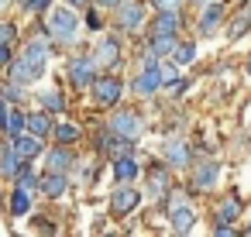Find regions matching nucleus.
Returning a JSON list of instances; mask_svg holds the SVG:
<instances>
[{
  "mask_svg": "<svg viewBox=\"0 0 251 237\" xmlns=\"http://www.w3.org/2000/svg\"><path fill=\"white\" fill-rule=\"evenodd\" d=\"M45 62H49V45H45V42H28L25 55L14 59L7 69H11V79H14V83L28 86V83H35V79L45 72Z\"/></svg>",
  "mask_w": 251,
  "mask_h": 237,
  "instance_id": "1",
  "label": "nucleus"
},
{
  "mask_svg": "<svg viewBox=\"0 0 251 237\" xmlns=\"http://www.w3.org/2000/svg\"><path fill=\"white\" fill-rule=\"evenodd\" d=\"M49 38L62 42V45H73L79 38V21L73 11L59 7V11H49Z\"/></svg>",
  "mask_w": 251,
  "mask_h": 237,
  "instance_id": "2",
  "label": "nucleus"
},
{
  "mask_svg": "<svg viewBox=\"0 0 251 237\" xmlns=\"http://www.w3.org/2000/svg\"><path fill=\"white\" fill-rule=\"evenodd\" d=\"M97 55H79V59H73L69 62V83L76 86V90H83V86H93L97 83Z\"/></svg>",
  "mask_w": 251,
  "mask_h": 237,
  "instance_id": "3",
  "label": "nucleus"
},
{
  "mask_svg": "<svg viewBox=\"0 0 251 237\" xmlns=\"http://www.w3.org/2000/svg\"><path fill=\"white\" fill-rule=\"evenodd\" d=\"M162 86H165V76H162V62H158V66H145V72L131 79V90H134L138 96H155V93H158Z\"/></svg>",
  "mask_w": 251,
  "mask_h": 237,
  "instance_id": "4",
  "label": "nucleus"
},
{
  "mask_svg": "<svg viewBox=\"0 0 251 237\" xmlns=\"http://www.w3.org/2000/svg\"><path fill=\"white\" fill-rule=\"evenodd\" d=\"M90 90H93V100H97L100 107H114V103L121 100V93H124V83H121L117 76H97V83H93Z\"/></svg>",
  "mask_w": 251,
  "mask_h": 237,
  "instance_id": "5",
  "label": "nucleus"
},
{
  "mask_svg": "<svg viewBox=\"0 0 251 237\" xmlns=\"http://www.w3.org/2000/svg\"><path fill=\"white\" fill-rule=\"evenodd\" d=\"M138 203H141V192H138L131 182H121V186L110 192V210H114L117 216H127L131 210H138Z\"/></svg>",
  "mask_w": 251,
  "mask_h": 237,
  "instance_id": "6",
  "label": "nucleus"
},
{
  "mask_svg": "<svg viewBox=\"0 0 251 237\" xmlns=\"http://www.w3.org/2000/svg\"><path fill=\"white\" fill-rule=\"evenodd\" d=\"M141 117L134 114V110H117L114 117H110V131H117V134H124V138H134L138 141V134H141Z\"/></svg>",
  "mask_w": 251,
  "mask_h": 237,
  "instance_id": "7",
  "label": "nucleus"
},
{
  "mask_svg": "<svg viewBox=\"0 0 251 237\" xmlns=\"http://www.w3.org/2000/svg\"><path fill=\"white\" fill-rule=\"evenodd\" d=\"M7 141H11V144L18 148V155H21L25 162H31V158H35V155L42 151V138H38V134H31V131H21V134H11Z\"/></svg>",
  "mask_w": 251,
  "mask_h": 237,
  "instance_id": "8",
  "label": "nucleus"
},
{
  "mask_svg": "<svg viewBox=\"0 0 251 237\" xmlns=\"http://www.w3.org/2000/svg\"><path fill=\"white\" fill-rule=\"evenodd\" d=\"M117 21H121L124 31H138L145 24V7L141 4H127V0H124V4L117 7Z\"/></svg>",
  "mask_w": 251,
  "mask_h": 237,
  "instance_id": "9",
  "label": "nucleus"
},
{
  "mask_svg": "<svg viewBox=\"0 0 251 237\" xmlns=\"http://www.w3.org/2000/svg\"><path fill=\"white\" fill-rule=\"evenodd\" d=\"M93 55H97L100 66L114 69V66H121V42H117V38H100V45H97Z\"/></svg>",
  "mask_w": 251,
  "mask_h": 237,
  "instance_id": "10",
  "label": "nucleus"
},
{
  "mask_svg": "<svg viewBox=\"0 0 251 237\" xmlns=\"http://www.w3.org/2000/svg\"><path fill=\"white\" fill-rule=\"evenodd\" d=\"M21 168H25V158L18 155V148L11 141H4V151H0V172H4V179H14Z\"/></svg>",
  "mask_w": 251,
  "mask_h": 237,
  "instance_id": "11",
  "label": "nucleus"
},
{
  "mask_svg": "<svg viewBox=\"0 0 251 237\" xmlns=\"http://www.w3.org/2000/svg\"><path fill=\"white\" fill-rule=\"evenodd\" d=\"M0 110H4V131H7V138H11V134H21V131L28 127V114H21L11 100H4V107H0Z\"/></svg>",
  "mask_w": 251,
  "mask_h": 237,
  "instance_id": "12",
  "label": "nucleus"
},
{
  "mask_svg": "<svg viewBox=\"0 0 251 237\" xmlns=\"http://www.w3.org/2000/svg\"><path fill=\"white\" fill-rule=\"evenodd\" d=\"M165 192H169V168L165 165H155L148 172V196L151 199H162Z\"/></svg>",
  "mask_w": 251,
  "mask_h": 237,
  "instance_id": "13",
  "label": "nucleus"
},
{
  "mask_svg": "<svg viewBox=\"0 0 251 237\" xmlns=\"http://www.w3.org/2000/svg\"><path fill=\"white\" fill-rule=\"evenodd\" d=\"M66 189H69V179H66V172H49V175L42 179V192H45L49 199H59V196H66Z\"/></svg>",
  "mask_w": 251,
  "mask_h": 237,
  "instance_id": "14",
  "label": "nucleus"
},
{
  "mask_svg": "<svg viewBox=\"0 0 251 237\" xmlns=\"http://www.w3.org/2000/svg\"><path fill=\"white\" fill-rule=\"evenodd\" d=\"M169 220H172V230H176V234H193V227H196V210H193V206L172 210Z\"/></svg>",
  "mask_w": 251,
  "mask_h": 237,
  "instance_id": "15",
  "label": "nucleus"
},
{
  "mask_svg": "<svg viewBox=\"0 0 251 237\" xmlns=\"http://www.w3.org/2000/svg\"><path fill=\"white\" fill-rule=\"evenodd\" d=\"M179 11H158L155 24H151V35H176L179 31Z\"/></svg>",
  "mask_w": 251,
  "mask_h": 237,
  "instance_id": "16",
  "label": "nucleus"
},
{
  "mask_svg": "<svg viewBox=\"0 0 251 237\" xmlns=\"http://www.w3.org/2000/svg\"><path fill=\"white\" fill-rule=\"evenodd\" d=\"M110 172L117 175V182H131V179H138V162H134V155H121V158H114Z\"/></svg>",
  "mask_w": 251,
  "mask_h": 237,
  "instance_id": "17",
  "label": "nucleus"
},
{
  "mask_svg": "<svg viewBox=\"0 0 251 237\" xmlns=\"http://www.w3.org/2000/svg\"><path fill=\"white\" fill-rule=\"evenodd\" d=\"M189 148H186V141H169V148H165V162L172 165V168H186L189 165Z\"/></svg>",
  "mask_w": 251,
  "mask_h": 237,
  "instance_id": "18",
  "label": "nucleus"
},
{
  "mask_svg": "<svg viewBox=\"0 0 251 237\" xmlns=\"http://www.w3.org/2000/svg\"><path fill=\"white\" fill-rule=\"evenodd\" d=\"M14 186H18V189H25V192H31V196H35V192H42V179L31 172V165H28V162H25V168L14 175Z\"/></svg>",
  "mask_w": 251,
  "mask_h": 237,
  "instance_id": "19",
  "label": "nucleus"
},
{
  "mask_svg": "<svg viewBox=\"0 0 251 237\" xmlns=\"http://www.w3.org/2000/svg\"><path fill=\"white\" fill-rule=\"evenodd\" d=\"M224 21V4H206V14L200 18V31L203 35H213V28Z\"/></svg>",
  "mask_w": 251,
  "mask_h": 237,
  "instance_id": "20",
  "label": "nucleus"
},
{
  "mask_svg": "<svg viewBox=\"0 0 251 237\" xmlns=\"http://www.w3.org/2000/svg\"><path fill=\"white\" fill-rule=\"evenodd\" d=\"M103 148H107V151H114V158H121V155H131V148H134V138H124V134L110 131V138L103 141Z\"/></svg>",
  "mask_w": 251,
  "mask_h": 237,
  "instance_id": "21",
  "label": "nucleus"
},
{
  "mask_svg": "<svg viewBox=\"0 0 251 237\" xmlns=\"http://www.w3.org/2000/svg\"><path fill=\"white\" fill-rule=\"evenodd\" d=\"M69 168H73V151L66 144L49 151V172H69Z\"/></svg>",
  "mask_w": 251,
  "mask_h": 237,
  "instance_id": "22",
  "label": "nucleus"
},
{
  "mask_svg": "<svg viewBox=\"0 0 251 237\" xmlns=\"http://www.w3.org/2000/svg\"><path fill=\"white\" fill-rule=\"evenodd\" d=\"M25 131H31V134H38V138H45V134L52 131V117H49V110L28 114V127H25Z\"/></svg>",
  "mask_w": 251,
  "mask_h": 237,
  "instance_id": "23",
  "label": "nucleus"
},
{
  "mask_svg": "<svg viewBox=\"0 0 251 237\" xmlns=\"http://www.w3.org/2000/svg\"><path fill=\"white\" fill-rule=\"evenodd\" d=\"M217 175H220V165H217V162H203V165L193 172V182L206 189V186H213V182H217Z\"/></svg>",
  "mask_w": 251,
  "mask_h": 237,
  "instance_id": "24",
  "label": "nucleus"
},
{
  "mask_svg": "<svg viewBox=\"0 0 251 237\" xmlns=\"http://www.w3.org/2000/svg\"><path fill=\"white\" fill-rule=\"evenodd\" d=\"M31 192H25V189H18L14 186V192H11V213L14 216H28V210H31Z\"/></svg>",
  "mask_w": 251,
  "mask_h": 237,
  "instance_id": "25",
  "label": "nucleus"
},
{
  "mask_svg": "<svg viewBox=\"0 0 251 237\" xmlns=\"http://www.w3.org/2000/svg\"><path fill=\"white\" fill-rule=\"evenodd\" d=\"M42 96V107L49 110V114H62L66 110V96L59 93V90H45V93H38Z\"/></svg>",
  "mask_w": 251,
  "mask_h": 237,
  "instance_id": "26",
  "label": "nucleus"
},
{
  "mask_svg": "<svg viewBox=\"0 0 251 237\" xmlns=\"http://www.w3.org/2000/svg\"><path fill=\"white\" fill-rule=\"evenodd\" d=\"M151 52L172 55V52H176V35H151Z\"/></svg>",
  "mask_w": 251,
  "mask_h": 237,
  "instance_id": "27",
  "label": "nucleus"
},
{
  "mask_svg": "<svg viewBox=\"0 0 251 237\" xmlns=\"http://www.w3.org/2000/svg\"><path fill=\"white\" fill-rule=\"evenodd\" d=\"M193 59H196V45H176V52H172L176 66H189Z\"/></svg>",
  "mask_w": 251,
  "mask_h": 237,
  "instance_id": "28",
  "label": "nucleus"
},
{
  "mask_svg": "<svg viewBox=\"0 0 251 237\" xmlns=\"http://www.w3.org/2000/svg\"><path fill=\"white\" fill-rule=\"evenodd\" d=\"M76 138H79V127H76V124H55V141L69 144V141H76Z\"/></svg>",
  "mask_w": 251,
  "mask_h": 237,
  "instance_id": "29",
  "label": "nucleus"
},
{
  "mask_svg": "<svg viewBox=\"0 0 251 237\" xmlns=\"http://www.w3.org/2000/svg\"><path fill=\"white\" fill-rule=\"evenodd\" d=\"M237 213H241V203H237L234 196H227V199H224V206H220V213H217V220H227V223H230Z\"/></svg>",
  "mask_w": 251,
  "mask_h": 237,
  "instance_id": "30",
  "label": "nucleus"
},
{
  "mask_svg": "<svg viewBox=\"0 0 251 237\" xmlns=\"http://www.w3.org/2000/svg\"><path fill=\"white\" fill-rule=\"evenodd\" d=\"M52 0H21V11L25 14H45Z\"/></svg>",
  "mask_w": 251,
  "mask_h": 237,
  "instance_id": "31",
  "label": "nucleus"
},
{
  "mask_svg": "<svg viewBox=\"0 0 251 237\" xmlns=\"http://www.w3.org/2000/svg\"><path fill=\"white\" fill-rule=\"evenodd\" d=\"M182 206H189L186 189H172V192H169V213H172V210H182Z\"/></svg>",
  "mask_w": 251,
  "mask_h": 237,
  "instance_id": "32",
  "label": "nucleus"
},
{
  "mask_svg": "<svg viewBox=\"0 0 251 237\" xmlns=\"http://www.w3.org/2000/svg\"><path fill=\"white\" fill-rule=\"evenodd\" d=\"M18 86H21V83H14V79H7V83H4V100H11V103H18V100H21V90H18Z\"/></svg>",
  "mask_w": 251,
  "mask_h": 237,
  "instance_id": "33",
  "label": "nucleus"
},
{
  "mask_svg": "<svg viewBox=\"0 0 251 237\" xmlns=\"http://www.w3.org/2000/svg\"><path fill=\"white\" fill-rule=\"evenodd\" d=\"M248 18H251V11H241V18H237V21L230 24V31H227V35H230V38H237V35L244 31V24H248Z\"/></svg>",
  "mask_w": 251,
  "mask_h": 237,
  "instance_id": "34",
  "label": "nucleus"
},
{
  "mask_svg": "<svg viewBox=\"0 0 251 237\" xmlns=\"http://www.w3.org/2000/svg\"><path fill=\"white\" fill-rule=\"evenodd\" d=\"M14 62V48H11V42H0V66H11Z\"/></svg>",
  "mask_w": 251,
  "mask_h": 237,
  "instance_id": "35",
  "label": "nucleus"
},
{
  "mask_svg": "<svg viewBox=\"0 0 251 237\" xmlns=\"http://www.w3.org/2000/svg\"><path fill=\"white\" fill-rule=\"evenodd\" d=\"M0 42H11V45H14V24H11V21L0 24Z\"/></svg>",
  "mask_w": 251,
  "mask_h": 237,
  "instance_id": "36",
  "label": "nucleus"
},
{
  "mask_svg": "<svg viewBox=\"0 0 251 237\" xmlns=\"http://www.w3.org/2000/svg\"><path fill=\"white\" fill-rule=\"evenodd\" d=\"M158 11H179V0H151Z\"/></svg>",
  "mask_w": 251,
  "mask_h": 237,
  "instance_id": "37",
  "label": "nucleus"
},
{
  "mask_svg": "<svg viewBox=\"0 0 251 237\" xmlns=\"http://www.w3.org/2000/svg\"><path fill=\"white\" fill-rule=\"evenodd\" d=\"M162 76H165V83H176V69L172 66H162Z\"/></svg>",
  "mask_w": 251,
  "mask_h": 237,
  "instance_id": "38",
  "label": "nucleus"
},
{
  "mask_svg": "<svg viewBox=\"0 0 251 237\" xmlns=\"http://www.w3.org/2000/svg\"><path fill=\"white\" fill-rule=\"evenodd\" d=\"M169 86H172V93H186L189 83H186V79H176V83H169Z\"/></svg>",
  "mask_w": 251,
  "mask_h": 237,
  "instance_id": "39",
  "label": "nucleus"
},
{
  "mask_svg": "<svg viewBox=\"0 0 251 237\" xmlns=\"http://www.w3.org/2000/svg\"><path fill=\"white\" fill-rule=\"evenodd\" d=\"M97 4H103V7H121L124 0H97Z\"/></svg>",
  "mask_w": 251,
  "mask_h": 237,
  "instance_id": "40",
  "label": "nucleus"
},
{
  "mask_svg": "<svg viewBox=\"0 0 251 237\" xmlns=\"http://www.w3.org/2000/svg\"><path fill=\"white\" fill-rule=\"evenodd\" d=\"M66 4H73V7H90V0H66Z\"/></svg>",
  "mask_w": 251,
  "mask_h": 237,
  "instance_id": "41",
  "label": "nucleus"
},
{
  "mask_svg": "<svg viewBox=\"0 0 251 237\" xmlns=\"http://www.w3.org/2000/svg\"><path fill=\"white\" fill-rule=\"evenodd\" d=\"M193 4H200V7H206V4H213V0H193Z\"/></svg>",
  "mask_w": 251,
  "mask_h": 237,
  "instance_id": "42",
  "label": "nucleus"
},
{
  "mask_svg": "<svg viewBox=\"0 0 251 237\" xmlns=\"http://www.w3.org/2000/svg\"><path fill=\"white\" fill-rule=\"evenodd\" d=\"M248 72H251V59H248Z\"/></svg>",
  "mask_w": 251,
  "mask_h": 237,
  "instance_id": "43",
  "label": "nucleus"
}]
</instances>
